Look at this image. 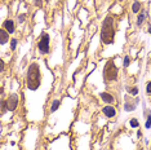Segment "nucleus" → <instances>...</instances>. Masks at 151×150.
Returning <instances> with one entry per match:
<instances>
[{
  "instance_id": "obj_21",
  "label": "nucleus",
  "mask_w": 151,
  "mask_h": 150,
  "mask_svg": "<svg viewBox=\"0 0 151 150\" xmlns=\"http://www.w3.org/2000/svg\"><path fill=\"white\" fill-rule=\"evenodd\" d=\"M26 19V14L25 13H19L18 14V23H23Z\"/></svg>"
},
{
  "instance_id": "obj_7",
  "label": "nucleus",
  "mask_w": 151,
  "mask_h": 150,
  "mask_svg": "<svg viewBox=\"0 0 151 150\" xmlns=\"http://www.w3.org/2000/svg\"><path fill=\"white\" fill-rule=\"evenodd\" d=\"M99 98L107 105H114L116 102L115 96L112 93H110V92H101V93H99Z\"/></svg>"
},
{
  "instance_id": "obj_17",
  "label": "nucleus",
  "mask_w": 151,
  "mask_h": 150,
  "mask_svg": "<svg viewBox=\"0 0 151 150\" xmlns=\"http://www.w3.org/2000/svg\"><path fill=\"white\" fill-rule=\"evenodd\" d=\"M17 44H18V39H17V38H12V39H11V50H12V52H13V50H16Z\"/></svg>"
},
{
  "instance_id": "obj_25",
  "label": "nucleus",
  "mask_w": 151,
  "mask_h": 150,
  "mask_svg": "<svg viewBox=\"0 0 151 150\" xmlns=\"http://www.w3.org/2000/svg\"><path fill=\"white\" fill-rule=\"evenodd\" d=\"M139 150H145V149H143V148H142V149H139Z\"/></svg>"
},
{
  "instance_id": "obj_13",
  "label": "nucleus",
  "mask_w": 151,
  "mask_h": 150,
  "mask_svg": "<svg viewBox=\"0 0 151 150\" xmlns=\"http://www.w3.org/2000/svg\"><path fill=\"white\" fill-rule=\"evenodd\" d=\"M130 9H132V13L133 14H138V13L141 12V9H142V5H141L139 1H133L132 3V6H130Z\"/></svg>"
},
{
  "instance_id": "obj_20",
  "label": "nucleus",
  "mask_w": 151,
  "mask_h": 150,
  "mask_svg": "<svg viewBox=\"0 0 151 150\" xmlns=\"http://www.w3.org/2000/svg\"><path fill=\"white\" fill-rule=\"evenodd\" d=\"M32 3L36 8H42L43 4H44V0H32Z\"/></svg>"
},
{
  "instance_id": "obj_2",
  "label": "nucleus",
  "mask_w": 151,
  "mask_h": 150,
  "mask_svg": "<svg viewBox=\"0 0 151 150\" xmlns=\"http://www.w3.org/2000/svg\"><path fill=\"white\" fill-rule=\"evenodd\" d=\"M116 21L112 16H106L101 26V42L105 45H111L115 42Z\"/></svg>"
},
{
  "instance_id": "obj_16",
  "label": "nucleus",
  "mask_w": 151,
  "mask_h": 150,
  "mask_svg": "<svg viewBox=\"0 0 151 150\" xmlns=\"http://www.w3.org/2000/svg\"><path fill=\"white\" fill-rule=\"evenodd\" d=\"M6 110H8V109H6V100L4 97H1V117H4Z\"/></svg>"
},
{
  "instance_id": "obj_14",
  "label": "nucleus",
  "mask_w": 151,
  "mask_h": 150,
  "mask_svg": "<svg viewBox=\"0 0 151 150\" xmlns=\"http://www.w3.org/2000/svg\"><path fill=\"white\" fill-rule=\"evenodd\" d=\"M125 89H127V92H128L130 96H133V97H136L137 94H138V88H137V87H129V86H127Z\"/></svg>"
},
{
  "instance_id": "obj_15",
  "label": "nucleus",
  "mask_w": 151,
  "mask_h": 150,
  "mask_svg": "<svg viewBox=\"0 0 151 150\" xmlns=\"http://www.w3.org/2000/svg\"><path fill=\"white\" fill-rule=\"evenodd\" d=\"M129 127H132V128H138V127H139L138 119H136V118L129 119Z\"/></svg>"
},
{
  "instance_id": "obj_10",
  "label": "nucleus",
  "mask_w": 151,
  "mask_h": 150,
  "mask_svg": "<svg viewBox=\"0 0 151 150\" xmlns=\"http://www.w3.org/2000/svg\"><path fill=\"white\" fill-rule=\"evenodd\" d=\"M138 98L136 97V100H134V102H129L128 101V98L125 100V102H124V106H123V109H124L125 111H134L136 110V107H137V104H138Z\"/></svg>"
},
{
  "instance_id": "obj_4",
  "label": "nucleus",
  "mask_w": 151,
  "mask_h": 150,
  "mask_svg": "<svg viewBox=\"0 0 151 150\" xmlns=\"http://www.w3.org/2000/svg\"><path fill=\"white\" fill-rule=\"evenodd\" d=\"M37 50L42 56H45L50 52V36L48 32H42L39 42H37Z\"/></svg>"
},
{
  "instance_id": "obj_5",
  "label": "nucleus",
  "mask_w": 151,
  "mask_h": 150,
  "mask_svg": "<svg viewBox=\"0 0 151 150\" xmlns=\"http://www.w3.org/2000/svg\"><path fill=\"white\" fill-rule=\"evenodd\" d=\"M6 100V109H8V111H16L17 107H18L19 105V96L17 93H12L9 94L8 97L5 98Z\"/></svg>"
},
{
  "instance_id": "obj_24",
  "label": "nucleus",
  "mask_w": 151,
  "mask_h": 150,
  "mask_svg": "<svg viewBox=\"0 0 151 150\" xmlns=\"http://www.w3.org/2000/svg\"><path fill=\"white\" fill-rule=\"evenodd\" d=\"M149 34H150V35H151V26L149 27Z\"/></svg>"
},
{
  "instance_id": "obj_26",
  "label": "nucleus",
  "mask_w": 151,
  "mask_h": 150,
  "mask_svg": "<svg viewBox=\"0 0 151 150\" xmlns=\"http://www.w3.org/2000/svg\"><path fill=\"white\" fill-rule=\"evenodd\" d=\"M150 104H151V98H150Z\"/></svg>"
},
{
  "instance_id": "obj_8",
  "label": "nucleus",
  "mask_w": 151,
  "mask_h": 150,
  "mask_svg": "<svg viewBox=\"0 0 151 150\" xmlns=\"http://www.w3.org/2000/svg\"><path fill=\"white\" fill-rule=\"evenodd\" d=\"M61 105H62V98H53L49 104V107H48V114L56 112L61 107Z\"/></svg>"
},
{
  "instance_id": "obj_23",
  "label": "nucleus",
  "mask_w": 151,
  "mask_h": 150,
  "mask_svg": "<svg viewBox=\"0 0 151 150\" xmlns=\"http://www.w3.org/2000/svg\"><path fill=\"white\" fill-rule=\"evenodd\" d=\"M137 136H138V137H141V136H142V132L138 131V132H137Z\"/></svg>"
},
{
  "instance_id": "obj_19",
  "label": "nucleus",
  "mask_w": 151,
  "mask_h": 150,
  "mask_svg": "<svg viewBox=\"0 0 151 150\" xmlns=\"http://www.w3.org/2000/svg\"><path fill=\"white\" fill-rule=\"evenodd\" d=\"M145 128L150 129L151 128V112L146 117V122H145Z\"/></svg>"
},
{
  "instance_id": "obj_1",
  "label": "nucleus",
  "mask_w": 151,
  "mask_h": 150,
  "mask_svg": "<svg viewBox=\"0 0 151 150\" xmlns=\"http://www.w3.org/2000/svg\"><path fill=\"white\" fill-rule=\"evenodd\" d=\"M43 83L42 66L39 62H31L26 71V88L29 91H37Z\"/></svg>"
},
{
  "instance_id": "obj_3",
  "label": "nucleus",
  "mask_w": 151,
  "mask_h": 150,
  "mask_svg": "<svg viewBox=\"0 0 151 150\" xmlns=\"http://www.w3.org/2000/svg\"><path fill=\"white\" fill-rule=\"evenodd\" d=\"M102 76L106 83H115L119 78V67L116 66L114 60H109L104 66V71H102Z\"/></svg>"
},
{
  "instance_id": "obj_18",
  "label": "nucleus",
  "mask_w": 151,
  "mask_h": 150,
  "mask_svg": "<svg viewBox=\"0 0 151 150\" xmlns=\"http://www.w3.org/2000/svg\"><path fill=\"white\" fill-rule=\"evenodd\" d=\"M130 65V57L127 54V56H124V58H123V67H128Z\"/></svg>"
},
{
  "instance_id": "obj_9",
  "label": "nucleus",
  "mask_w": 151,
  "mask_h": 150,
  "mask_svg": "<svg viewBox=\"0 0 151 150\" xmlns=\"http://www.w3.org/2000/svg\"><path fill=\"white\" fill-rule=\"evenodd\" d=\"M102 114L109 119L115 118L116 117V109H115V106H112V105H107V106L102 107Z\"/></svg>"
},
{
  "instance_id": "obj_6",
  "label": "nucleus",
  "mask_w": 151,
  "mask_h": 150,
  "mask_svg": "<svg viewBox=\"0 0 151 150\" xmlns=\"http://www.w3.org/2000/svg\"><path fill=\"white\" fill-rule=\"evenodd\" d=\"M1 27L5 30L6 32L9 34V35L14 34V31H16V23H14V21H13V19H11V18L4 19V21H3V23H1Z\"/></svg>"
},
{
  "instance_id": "obj_22",
  "label": "nucleus",
  "mask_w": 151,
  "mask_h": 150,
  "mask_svg": "<svg viewBox=\"0 0 151 150\" xmlns=\"http://www.w3.org/2000/svg\"><path fill=\"white\" fill-rule=\"evenodd\" d=\"M146 93L147 94H151V80L146 83Z\"/></svg>"
},
{
  "instance_id": "obj_11",
  "label": "nucleus",
  "mask_w": 151,
  "mask_h": 150,
  "mask_svg": "<svg viewBox=\"0 0 151 150\" xmlns=\"http://www.w3.org/2000/svg\"><path fill=\"white\" fill-rule=\"evenodd\" d=\"M8 42H9V34L1 27V30H0V44H1V45H5Z\"/></svg>"
},
{
  "instance_id": "obj_12",
  "label": "nucleus",
  "mask_w": 151,
  "mask_h": 150,
  "mask_svg": "<svg viewBox=\"0 0 151 150\" xmlns=\"http://www.w3.org/2000/svg\"><path fill=\"white\" fill-rule=\"evenodd\" d=\"M145 21H146V12L145 11H141L139 13H138V16H137V21H136V23H137V26L138 27H141L145 23Z\"/></svg>"
}]
</instances>
